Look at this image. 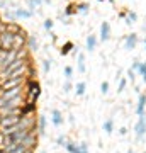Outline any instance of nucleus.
<instances>
[{
	"label": "nucleus",
	"mask_w": 146,
	"mask_h": 153,
	"mask_svg": "<svg viewBox=\"0 0 146 153\" xmlns=\"http://www.w3.org/2000/svg\"><path fill=\"white\" fill-rule=\"evenodd\" d=\"M70 90H71V80H66L63 83V92H70Z\"/></svg>",
	"instance_id": "7c9ffc66"
},
{
	"label": "nucleus",
	"mask_w": 146,
	"mask_h": 153,
	"mask_svg": "<svg viewBox=\"0 0 146 153\" xmlns=\"http://www.w3.org/2000/svg\"><path fill=\"white\" fill-rule=\"evenodd\" d=\"M14 60H17L16 49H0V70H4L5 66H9Z\"/></svg>",
	"instance_id": "f03ea898"
},
{
	"label": "nucleus",
	"mask_w": 146,
	"mask_h": 153,
	"mask_svg": "<svg viewBox=\"0 0 146 153\" xmlns=\"http://www.w3.org/2000/svg\"><path fill=\"white\" fill-rule=\"evenodd\" d=\"M70 141V140H66L65 136H58V140H56V143L60 145V146H66V143Z\"/></svg>",
	"instance_id": "c85d7f7f"
},
{
	"label": "nucleus",
	"mask_w": 146,
	"mask_h": 153,
	"mask_svg": "<svg viewBox=\"0 0 146 153\" xmlns=\"http://www.w3.org/2000/svg\"><path fill=\"white\" fill-rule=\"evenodd\" d=\"M75 153H88V148H87V143H80L76 146V152Z\"/></svg>",
	"instance_id": "393cba45"
},
{
	"label": "nucleus",
	"mask_w": 146,
	"mask_h": 153,
	"mask_svg": "<svg viewBox=\"0 0 146 153\" xmlns=\"http://www.w3.org/2000/svg\"><path fill=\"white\" fill-rule=\"evenodd\" d=\"M104 131L107 133V134H110V133L114 131V121L112 119H107L104 123Z\"/></svg>",
	"instance_id": "f3484780"
},
{
	"label": "nucleus",
	"mask_w": 146,
	"mask_h": 153,
	"mask_svg": "<svg viewBox=\"0 0 146 153\" xmlns=\"http://www.w3.org/2000/svg\"><path fill=\"white\" fill-rule=\"evenodd\" d=\"M76 70H78V73H85V55L83 53H80L78 55V66H76Z\"/></svg>",
	"instance_id": "2eb2a0df"
},
{
	"label": "nucleus",
	"mask_w": 146,
	"mask_h": 153,
	"mask_svg": "<svg viewBox=\"0 0 146 153\" xmlns=\"http://www.w3.org/2000/svg\"><path fill=\"white\" fill-rule=\"evenodd\" d=\"M16 41H17V34H10V33L0 34V49H16Z\"/></svg>",
	"instance_id": "7ed1b4c3"
},
{
	"label": "nucleus",
	"mask_w": 146,
	"mask_h": 153,
	"mask_svg": "<svg viewBox=\"0 0 146 153\" xmlns=\"http://www.w3.org/2000/svg\"><path fill=\"white\" fill-rule=\"evenodd\" d=\"M100 90H102V94H107V92H109V82H102V85H100Z\"/></svg>",
	"instance_id": "2f4dec72"
},
{
	"label": "nucleus",
	"mask_w": 146,
	"mask_h": 153,
	"mask_svg": "<svg viewBox=\"0 0 146 153\" xmlns=\"http://www.w3.org/2000/svg\"><path fill=\"white\" fill-rule=\"evenodd\" d=\"M134 75H136V73H134V71H133V70H129V71H127V76H129V78H131V82L134 80Z\"/></svg>",
	"instance_id": "f704fd0d"
},
{
	"label": "nucleus",
	"mask_w": 146,
	"mask_h": 153,
	"mask_svg": "<svg viewBox=\"0 0 146 153\" xmlns=\"http://www.w3.org/2000/svg\"><path fill=\"white\" fill-rule=\"evenodd\" d=\"M53 26H54V22L51 21V19H46V21H44V29H46V31H49V33H51Z\"/></svg>",
	"instance_id": "bb28decb"
},
{
	"label": "nucleus",
	"mask_w": 146,
	"mask_h": 153,
	"mask_svg": "<svg viewBox=\"0 0 146 153\" xmlns=\"http://www.w3.org/2000/svg\"><path fill=\"white\" fill-rule=\"evenodd\" d=\"M38 133L39 134H44V133H46V116H39V119H38Z\"/></svg>",
	"instance_id": "ddd939ff"
},
{
	"label": "nucleus",
	"mask_w": 146,
	"mask_h": 153,
	"mask_svg": "<svg viewBox=\"0 0 146 153\" xmlns=\"http://www.w3.org/2000/svg\"><path fill=\"white\" fill-rule=\"evenodd\" d=\"M65 78L66 80H71V78H73V68H71V66H65Z\"/></svg>",
	"instance_id": "5701e85b"
},
{
	"label": "nucleus",
	"mask_w": 146,
	"mask_h": 153,
	"mask_svg": "<svg viewBox=\"0 0 146 153\" xmlns=\"http://www.w3.org/2000/svg\"><path fill=\"white\" fill-rule=\"evenodd\" d=\"M138 21V14L136 12H129L127 14V17H126V24H133V22Z\"/></svg>",
	"instance_id": "aec40b11"
},
{
	"label": "nucleus",
	"mask_w": 146,
	"mask_h": 153,
	"mask_svg": "<svg viewBox=\"0 0 146 153\" xmlns=\"http://www.w3.org/2000/svg\"><path fill=\"white\" fill-rule=\"evenodd\" d=\"M109 2H110V4H114V2H116V0H109Z\"/></svg>",
	"instance_id": "ea45409f"
},
{
	"label": "nucleus",
	"mask_w": 146,
	"mask_h": 153,
	"mask_svg": "<svg viewBox=\"0 0 146 153\" xmlns=\"http://www.w3.org/2000/svg\"><path fill=\"white\" fill-rule=\"evenodd\" d=\"M26 153H34V152H33V150H29V152H26Z\"/></svg>",
	"instance_id": "58836bf2"
},
{
	"label": "nucleus",
	"mask_w": 146,
	"mask_h": 153,
	"mask_svg": "<svg viewBox=\"0 0 146 153\" xmlns=\"http://www.w3.org/2000/svg\"><path fill=\"white\" fill-rule=\"evenodd\" d=\"M51 121H53V124L56 126V128H60L61 124H63V114H61V111L58 109H53L51 111Z\"/></svg>",
	"instance_id": "423d86ee"
},
{
	"label": "nucleus",
	"mask_w": 146,
	"mask_h": 153,
	"mask_svg": "<svg viewBox=\"0 0 146 153\" xmlns=\"http://www.w3.org/2000/svg\"><path fill=\"white\" fill-rule=\"evenodd\" d=\"M75 10H76V4H70V5L66 7V10H65V14H63V16H71Z\"/></svg>",
	"instance_id": "b1692460"
},
{
	"label": "nucleus",
	"mask_w": 146,
	"mask_h": 153,
	"mask_svg": "<svg viewBox=\"0 0 146 153\" xmlns=\"http://www.w3.org/2000/svg\"><path fill=\"white\" fill-rule=\"evenodd\" d=\"M88 9H90V5H88V4H76V10L82 12V14H87V12H88Z\"/></svg>",
	"instance_id": "412c9836"
},
{
	"label": "nucleus",
	"mask_w": 146,
	"mask_h": 153,
	"mask_svg": "<svg viewBox=\"0 0 146 153\" xmlns=\"http://www.w3.org/2000/svg\"><path fill=\"white\" fill-rule=\"evenodd\" d=\"M127 153H134V152H133V150H131V148H129V150H127Z\"/></svg>",
	"instance_id": "e433bc0d"
},
{
	"label": "nucleus",
	"mask_w": 146,
	"mask_h": 153,
	"mask_svg": "<svg viewBox=\"0 0 146 153\" xmlns=\"http://www.w3.org/2000/svg\"><path fill=\"white\" fill-rule=\"evenodd\" d=\"M139 66H141V63L136 60L134 63H133V71H134V73H136V71H139Z\"/></svg>",
	"instance_id": "473e14b6"
},
{
	"label": "nucleus",
	"mask_w": 146,
	"mask_h": 153,
	"mask_svg": "<svg viewBox=\"0 0 146 153\" xmlns=\"http://www.w3.org/2000/svg\"><path fill=\"white\" fill-rule=\"evenodd\" d=\"M41 153H46V152H41Z\"/></svg>",
	"instance_id": "37998d69"
},
{
	"label": "nucleus",
	"mask_w": 146,
	"mask_h": 153,
	"mask_svg": "<svg viewBox=\"0 0 146 153\" xmlns=\"http://www.w3.org/2000/svg\"><path fill=\"white\" fill-rule=\"evenodd\" d=\"M27 46H29L31 51H38L39 43H38V39H36V36H29V38H27Z\"/></svg>",
	"instance_id": "f8f14e48"
},
{
	"label": "nucleus",
	"mask_w": 146,
	"mask_h": 153,
	"mask_svg": "<svg viewBox=\"0 0 146 153\" xmlns=\"http://www.w3.org/2000/svg\"><path fill=\"white\" fill-rule=\"evenodd\" d=\"M14 12H16V17H17V19H31V17L34 16L31 10H27V9H21V7L14 9Z\"/></svg>",
	"instance_id": "1a4fd4ad"
},
{
	"label": "nucleus",
	"mask_w": 146,
	"mask_h": 153,
	"mask_svg": "<svg viewBox=\"0 0 146 153\" xmlns=\"http://www.w3.org/2000/svg\"><path fill=\"white\" fill-rule=\"evenodd\" d=\"M70 49H73V43H70V41H68V43H65L63 46H61L60 53H61V55H68V53H70Z\"/></svg>",
	"instance_id": "a211bd4d"
},
{
	"label": "nucleus",
	"mask_w": 146,
	"mask_h": 153,
	"mask_svg": "<svg viewBox=\"0 0 146 153\" xmlns=\"http://www.w3.org/2000/svg\"><path fill=\"white\" fill-rule=\"evenodd\" d=\"M27 4H29V10H31V12L34 14V10H36V4H34V0H29Z\"/></svg>",
	"instance_id": "72a5a7b5"
},
{
	"label": "nucleus",
	"mask_w": 146,
	"mask_h": 153,
	"mask_svg": "<svg viewBox=\"0 0 146 153\" xmlns=\"http://www.w3.org/2000/svg\"><path fill=\"white\" fill-rule=\"evenodd\" d=\"M87 51H93V49L97 48V38L93 36V34H90L88 38H87Z\"/></svg>",
	"instance_id": "9b49d317"
},
{
	"label": "nucleus",
	"mask_w": 146,
	"mask_h": 153,
	"mask_svg": "<svg viewBox=\"0 0 146 153\" xmlns=\"http://www.w3.org/2000/svg\"><path fill=\"white\" fill-rule=\"evenodd\" d=\"M99 2H104V0H99Z\"/></svg>",
	"instance_id": "79ce46f5"
},
{
	"label": "nucleus",
	"mask_w": 146,
	"mask_h": 153,
	"mask_svg": "<svg viewBox=\"0 0 146 153\" xmlns=\"http://www.w3.org/2000/svg\"><path fill=\"white\" fill-rule=\"evenodd\" d=\"M7 33H10V34H21L22 29L17 26L16 22H7Z\"/></svg>",
	"instance_id": "4468645a"
},
{
	"label": "nucleus",
	"mask_w": 146,
	"mask_h": 153,
	"mask_svg": "<svg viewBox=\"0 0 146 153\" xmlns=\"http://www.w3.org/2000/svg\"><path fill=\"white\" fill-rule=\"evenodd\" d=\"M100 39L102 41L110 39V24L109 22H102V26H100Z\"/></svg>",
	"instance_id": "0eeeda50"
},
{
	"label": "nucleus",
	"mask_w": 146,
	"mask_h": 153,
	"mask_svg": "<svg viewBox=\"0 0 146 153\" xmlns=\"http://www.w3.org/2000/svg\"><path fill=\"white\" fill-rule=\"evenodd\" d=\"M26 95H27V100H31V102H38L39 95H41V85L39 82L36 80H29L26 85Z\"/></svg>",
	"instance_id": "f257e3e1"
},
{
	"label": "nucleus",
	"mask_w": 146,
	"mask_h": 153,
	"mask_svg": "<svg viewBox=\"0 0 146 153\" xmlns=\"http://www.w3.org/2000/svg\"><path fill=\"white\" fill-rule=\"evenodd\" d=\"M36 111V102H31V100H26V104L21 107V114L26 116V114H34Z\"/></svg>",
	"instance_id": "6e6552de"
},
{
	"label": "nucleus",
	"mask_w": 146,
	"mask_h": 153,
	"mask_svg": "<svg viewBox=\"0 0 146 153\" xmlns=\"http://www.w3.org/2000/svg\"><path fill=\"white\" fill-rule=\"evenodd\" d=\"M44 2H46V4H51V0H44Z\"/></svg>",
	"instance_id": "4c0bfd02"
},
{
	"label": "nucleus",
	"mask_w": 146,
	"mask_h": 153,
	"mask_svg": "<svg viewBox=\"0 0 146 153\" xmlns=\"http://www.w3.org/2000/svg\"><path fill=\"white\" fill-rule=\"evenodd\" d=\"M85 88H87L85 82H78V83L75 85V92H76V95H78V97H82V95L85 94Z\"/></svg>",
	"instance_id": "dca6fc26"
},
{
	"label": "nucleus",
	"mask_w": 146,
	"mask_h": 153,
	"mask_svg": "<svg viewBox=\"0 0 146 153\" xmlns=\"http://www.w3.org/2000/svg\"><path fill=\"white\" fill-rule=\"evenodd\" d=\"M139 73H141V76H143V80H145V83H146V61H145V63H141Z\"/></svg>",
	"instance_id": "cd10ccee"
},
{
	"label": "nucleus",
	"mask_w": 146,
	"mask_h": 153,
	"mask_svg": "<svg viewBox=\"0 0 146 153\" xmlns=\"http://www.w3.org/2000/svg\"><path fill=\"white\" fill-rule=\"evenodd\" d=\"M136 44H138V34H129V36H126V41H124V48L126 49H134Z\"/></svg>",
	"instance_id": "39448f33"
},
{
	"label": "nucleus",
	"mask_w": 146,
	"mask_h": 153,
	"mask_svg": "<svg viewBox=\"0 0 146 153\" xmlns=\"http://www.w3.org/2000/svg\"><path fill=\"white\" fill-rule=\"evenodd\" d=\"M126 83H127V82H126V78H121V80H119V85H117V92H122V90H124V88H126Z\"/></svg>",
	"instance_id": "c756f323"
},
{
	"label": "nucleus",
	"mask_w": 146,
	"mask_h": 153,
	"mask_svg": "<svg viewBox=\"0 0 146 153\" xmlns=\"http://www.w3.org/2000/svg\"><path fill=\"white\" fill-rule=\"evenodd\" d=\"M4 17H5L7 21H10V22H16L17 21L16 12H14V10H5V12H4Z\"/></svg>",
	"instance_id": "6ab92c4d"
},
{
	"label": "nucleus",
	"mask_w": 146,
	"mask_h": 153,
	"mask_svg": "<svg viewBox=\"0 0 146 153\" xmlns=\"http://www.w3.org/2000/svg\"><path fill=\"white\" fill-rule=\"evenodd\" d=\"M49 70H51V60H44L43 61V71L44 73H49Z\"/></svg>",
	"instance_id": "a878e982"
},
{
	"label": "nucleus",
	"mask_w": 146,
	"mask_h": 153,
	"mask_svg": "<svg viewBox=\"0 0 146 153\" xmlns=\"http://www.w3.org/2000/svg\"><path fill=\"white\" fill-rule=\"evenodd\" d=\"M145 107H146V94H141L139 100H138V105H136V114L141 116L145 112Z\"/></svg>",
	"instance_id": "9d476101"
},
{
	"label": "nucleus",
	"mask_w": 146,
	"mask_h": 153,
	"mask_svg": "<svg viewBox=\"0 0 146 153\" xmlns=\"http://www.w3.org/2000/svg\"><path fill=\"white\" fill-rule=\"evenodd\" d=\"M145 51H146V39H145Z\"/></svg>",
	"instance_id": "a19ab883"
},
{
	"label": "nucleus",
	"mask_w": 146,
	"mask_h": 153,
	"mask_svg": "<svg viewBox=\"0 0 146 153\" xmlns=\"http://www.w3.org/2000/svg\"><path fill=\"white\" fill-rule=\"evenodd\" d=\"M121 134H122V136H124V134H126V133H127V129H126V128H121Z\"/></svg>",
	"instance_id": "c9c22d12"
},
{
	"label": "nucleus",
	"mask_w": 146,
	"mask_h": 153,
	"mask_svg": "<svg viewBox=\"0 0 146 153\" xmlns=\"http://www.w3.org/2000/svg\"><path fill=\"white\" fill-rule=\"evenodd\" d=\"M76 146H78V145H76V143H73V141H68V143H66V152H68V153H75L76 152Z\"/></svg>",
	"instance_id": "4be33fe9"
},
{
	"label": "nucleus",
	"mask_w": 146,
	"mask_h": 153,
	"mask_svg": "<svg viewBox=\"0 0 146 153\" xmlns=\"http://www.w3.org/2000/svg\"><path fill=\"white\" fill-rule=\"evenodd\" d=\"M134 131H136V138L138 140H143V136H145V133H146V112H143L139 116V119L136 123Z\"/></svg>",
	"instance_id": "20e7f679"
}]
</instances>
